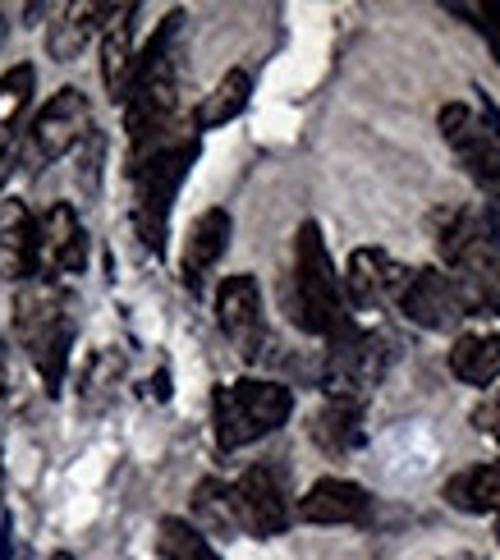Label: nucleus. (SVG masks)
Masks as SVG:
<instances>
[{
  "instance_id": "nucleus-1",
  "label": "nucleus",
  "mask_w": 500,
  "mask_h": 560,
  "mask_svg": "<svg viewBox=\"0 0 500 560\" xmlns=\"http://www.w3.org/2000/svg\"><path fill=\"white\" fill-rule=\"evenodd\" d=\"M284 313H290L299 331L317 340H336L353 326L345 280L336 276L317 221H303L294 230V267H290V285H284Z\"/></svg>"
},
{
  "instance_id": "nucleus-2",
  "label": "nucleus",
  "mask_w": 500,
  "mask_h": 560,
  "mask_svg": "<svg viewBox=\"0 0 500 560\" xmlns=\"http://www.w3.org/2000/svg\"><path fill=\"white\" fill-rule=\"evenodd\" d=\"M74 313H69V290L51 276H37L28 285H19L14 299V340L23 345L33 372L42 377L46 395H60L69 359H74Z\"/></svg>"
},
{
  "instance_id": "nucleus-3",
  "label": "nucleus",
  "mask_w": 500,
  "mask_h": 560,
  "mask_svg": "<svg viewBox=\"0 0 500 560\" xmlns=\"http://www.w3.org/2000/svg\"><path fill=\"white\" fill-rule=\"evenodd\" d=\"M198 161V138L194 133H171L161 143L129 152V184H133V225L138 240L148 244V253H165V240H171V207L184 189L188 171Z\"/></svg>"
},
{
  "instance_id": "nucleus-4",
  "label": "nucleus",
  "mask_w": 500,
  "mask_h": 560,
  "mask_svg": "<svg viewBox=\"0 0 500 560\" xmlns=\"http://www.w3.org/2000/svg\"><path fill=\"white\" fill-rule=\"evenodd\" d=\"M179 10L161 19L152 42L138 51L133 88L125 102V129L129 152H142L175 133V106H179V69H175V37H179Z\"/></svg>"
},
{
  "instance_id": "nucleus-5",
  "label": "nucleus",
  "mask_w": 500,
  "mask_h": 560,
  "mask_svg": "<svg viewBox=\"0 0 500 560\" xmlns=\"http://www.w3.org/2000/svg\"><path fill=\"white\" fill-rule=\"evenodd\" d=\"M290 413H294V390L267 377H244L211 390V428H217V446L225 455L280 432L290 423Z\"/></svg>"
},
{
  "instance_id": "nucleus-6",
  "label": "nucleus",
  "mask_w": 500,
  "mask_h": 560,
  "mask_svg": "<svg viewBox=\"0 0 500 560\" xmlns=\"http://www.w3.org/2000/svg\"><path fill=\"white\" fill-rule=\"evenodd\" d=\"M97 133V125H92V102L83 88H60L51 102H46L33 125L23 129L19 148H14V166L42 175L46 166H56L60 156H69L74 148H83L88 138Z\"/></svg>"
},
{
  "instance_id": "nucleus-7",
  "label": "nucleus",
  "mask_w": 500,
  "mask_h": 560,
  "mask_svg": "<svg viewBox=\"0 0 500 560\" xmlns=\"http://www.w3.org/2000/svg\"><path fill=\"white\" fill-rule=\"evenodd\" d=\"M437 125H441L445 148L464 166V175L500 207V110L496 106L473 110L464 102H450L441 106Z\"/></svg>"
},
{
  "instance_id": "nucleus-8",
  "label": "nucleus",
  "mask_w": 500,
  "mask_h": 560,
  "mask_svg": "<svg viewBox=\"0 0 500 560\" xmlns=\"http://www.w3.org/2000/svg\"><path fill=\"white\" fill-rule=\"evenodd\" d=\"M391 340L381 331H368V326L353 322L345 336L326 340L322 354V390L326 395H345V400H368V395L381 386L391 368Z\"/></svg>"
},
{
  "instance_id": "nucleus-9",
  "label": "nucleus",
  "mask_w": 500,
  "mask_h": 560,
  "mask_svg": "<svg viewBox=\"0 0 500 560\" xmlns=\"http://www.w3.org/2000/svg\"><path fill=\"white\" fill-rule=\"evenodd\" d=\"M395 308L422 331H455L464 317H473L464 285L441 267H409V280H404Z\"/></svg>"
},
{
  "instance_id": "nucleus-10",
  "label": "nucleus",
  "mask_w": 500,
  "mask_h": 560,
  "mask_svg": "<svg viewBox=\"0 0 500 560\" xmlns=\"http://www.w3.org/2000/svg\"><path fill=\"white\" fill-rule=\"evenodd\" d=\"M234 515H240V533L248 538H280L294 524V501L284 474L271 464H253L234 478Z\"/></svg>"
},
{
  "instance_id": "nucleus-11",
  "label": "nucleus",
  "mask_w": 500,
  "mask_h": 560,
  "mask_svg": "<svg viewBox=\"0 0 500 560\" xmlns=\"http://www.w3.org/2000/svg\"><path fill=\"white\" fill-rule=\"evenodd\" d=\"M217 322H221V331L225 340L240 349V359L244 363H261L267 359V313H261V285H257V276L240 271V276H225L221 280V290H217Z\"/></svg>"
},
{
  "instance_id": "nucleus-12",
  "label": "nucleus",
  "mask_w": 500,
  "mask_h": 560,
  "mask_svg": "<svg viewBox=\"0 0 500 560\" xmlns=\"http://www.w3.org/2000/svg\"><path fill=\"white\" fill-rule=\"evenodd\" d=\"M294 520L322 528H359L372 520V497L349 478H317L307 497H299Z\"/></svg>"
},
{
  "instance_id": "nucleus-13",
  "label": "nucleus",
  "mask_w": 500,
  "mask_h": 560,
  "mask_svg": "<svg viewBox=\"0 0 500 560\" xmlns=\"http://www.w3.org/2000/svg\"><path fill=\"white\" fill-rule=\"evenodd\" d=\"M404 280H409V267L399 258H391V253H381V248H353L349 267H345L349 308H381V303L395 308Z\"/></svg>"
},
{
  "instance_id": "nucleus-14",
  "label": "nucleus",
  "mask_w": 500,
  "mask_h": 560,
  "mask_svg": "<svg viewBox=\"0 0 500 560\" xmlns=\"http://www.w3.org/2000/svg\"><path fill=\"white\" fill-rule=\"evenodd\" d=\"M0 276L28 285L42 276V240L37 221L19 198H0Z\"/></svg>"
},
{
  "instance_id": "nucleus-15",
  "label": "nucleus",
  "mask_w": 500,
  "mask_h": 560,
  "mask_svg": "<svg viewBox=\"0 0 500 560\" xmlns=\"http://www.w3.org/2000/svg\"><path fill=\"white\" fill-rule=\"evenodd\" d=\"M42 240V267L56 276H83L88 271V230L69 202H51L37 221Z\"/></svg>"
},
{
  "instance_id": "nucleus-16",
  "label": "nucleus",
  "mask_w": 500,
  "mask_h": 560,
  "mask_svg": "<svg viewBox=\"0 0 500 560\" xmlns=\"http://www.w3.org/2000/svg\"><path fill=\"white\" fill-rule=\"evenodd\" d=\"M368 400H345V395H326L322 409L307 418V436L313 446L330 459H345L353 451H363L368 441Z\"/></svg>"
},
{
  "instance_id": "nucleus-17",
  "label": "nucleus",
  "mask_w": 500,
  "mask_h": 560,
  "mask_svg": "<svg viewBox=\"0 0 500 560\" xmlns=\"http://www.w3.org/2000/svg\"><path fill=\"white\" fill-rule=\"evenodd\" d=\"M230 235H234V221H230L225 207H211V212H202L194 225H188L184 258H179V280H184V290H188V294H202L211 267L225 258Z\"/></svg>"
},
{
  "instance_id": "nucleus-18",
  "label": "nucleus",
  "mask_w": 500,
  "mask_h": 560,
  "mask_svg": "<svg viewBox=\"0 0 500 560\" xmlns=\"http://www.w3.org/2000/svg\"><path fill=\"white\" fill-rule=\"evenodd\" d=\"M120 14V5H111V0H79V5H60V19L51 23V60H74L83 46L92 42V33H106L111 19Z\"/></svg>"
},
{
  "instance_id": "nucleus-19",
  "label": "nucleus",
  "mask_w": 500,
  "mask_h": 560,
  "mask_svg": "<svg viewBox=\"0 0 500 560\" xmlns=\"http://www.w3.org/2000/svg\"><path fill=\"white\" fill-rule=\"evenodd\" d=\"M33 92H37V69L23 60L14 69H5L0 79V179L14 171V148H19V125L33 106Z\"/></svg>"
},
{
  "instance_id": "nucleus-20",
  "label": "nucleus",
  "mask_w": 500,
  "mask_h": 560,
  "mask_svg": "<svg viewBox=\"0 0 500 560\" xmlns=\"http://www.w3.org/2000/svg\"><path fill=\"white\" fill-rule=\"evenodd\" d=\"M133 14L138 5H120V14L111 19V28L102 33V83L111 92V102H129V88H133V69H138V56H133Z\"/></svg>"
},
{
  "instance_id": "nucleus-21",
  "label": "nucleus",
  "mask_w": 500,
  "mask_h": 560,
  "mask_svg": "<svg viewBox=\"0 0 500 560\" xmlns=\"http://www.w3.org/2000/svg\"><path fill=\"white\" fill-rule=\"evenodd\" d=\"M441 497L455 510H464V515H500V459L460 469L445 482Z\"/></svg>"
},
{
  "instance_id": "nucleus-22",
  "label": "nucleus",
  "mask_w": 500,
  "mask_h": 560,
  "mask_svg": "<svg viewBox=\"0 0 500 560\" xmlns=\"http://www.w3.org/2000/svg\"><path fill=\"white\" fill-rule=\"evenodd\" d=\"M450 372L464 386H491L500 382V331H473L450 345Z\"/></svg>"
},
{
  "instance_id": "nucleus-23",
  "label": "nucleus",
  "mask_w": 500,
  "mask_h": 560,
  "mask_svg": "<svg viewBox=\"0 0 500 560\" xmlns=\"http://www.w3.org/2000/svg\"><path fill=\"white\" fill-rule=\"evenodd\" d=\"M248 97H253V79H248V69H230V74L207 92V102L194 110V129L202 133V129H221V125H230L234 115H244Z\"/></svg>"
},
{
  "instance_id": "nucleus-24",
  "label": "nucleus",
  "mask_w": 500,
  "mask_h": 560,
  "mask_svg": "<svg viewBox=\"0 0 500 560\" xmlns=\"http://www.w3.org/2000/svg\"><path fill=\"white\" fill-rule=\"evenodd\" d=\"M194 520H198L202 533H221V538H234V533H240V515H234V482L202 478L194 487Z\"/></svg>"
},
{
  "instance_id": "nucleus-25",
  "label": "nucleus",
  "mask_w": 500,
  "mask_h": 560,
  "mask_svg": "<svg viewBox=\"0 0 500 560\" xmlns=\"http://www.w3.org/2000/svg\"><path fill=\"white\" fill-rule=\"evenodd\" d=\"M156 551H161V560H221L198 524L175 520V515L156 524Z\"/></svg>"
},
{
  "instance_id": "nucleus-26",
  "label": "nucleus",
  "mask_w": 500,
  "mask_h": 560,
  "mask_svg": "<svg viewBox=\"0 0 500 560\" xmlns=\"http://www.w3.org/2000/svg\"><path fill=\"white\" fill-rule=\"evenodd\" d=\"M473 428L487 432L491 441H500V390H491L487 400H482L478 409H473Z\"/></svg>"
},
{
  "instance_id": "nucleus-27",
  "label": "nucleus",
  "mask_w": 500,
  "mask_h": 560,
  "mask_svg": "<svg viewBox=\"0 0 500 560\" xmlns=\"http://www.w3.org/2000/svg\"><path fill=\"white\" fill-rule=\"evenodd\" d=\"M482 225H487V240L500 248V207H496V202L482 207Z\"/></svg>"
},
{
  "instance_id": "nucleus-28",
  "label": "nucleus",
  "mask_w": 500,
  "mask_h": 560,
  "mask_svg": "<svg viewBox=\"0 0 500 560\" xmlns=\"http://www.w3.org/2000/svg\"><path fill=\"white\" fill-rule=\"evenodd\" d=\"M478 14H482V28H487V33L496 37V46H500V5H482Z\"/></svg>"
},
{
  "instance_id": "nucleus-29",
  "label": "nucleus",
  "mask_w": 500,
  "mask_h": 560,
  "mask_svg": "<svg viewBox=\"0 0 500 560\" xmlns=\"http://www.w3.org/2000/svg\"><path fill=\"white\" fill-rule=\"evenodd\" d=\"M0 560H14V538H10V515H0Z\"/></svg>"
},
{
  "instance_id": "nucleus-30",
  "label": "nucleus",
  "mask_w": 500,
  "mask_h": 560,
  "mask_svg": "<svg viewBox=\"0 0 500 560\" xmlns=\"http://www.w3.org/2000/svg\"><path fill=\"white\" fill-rule=\"evenodd\" d=\"M0 515H10L5 510V469H0Z\"/></svg>"
},
{
  "instance_id": "nucleus-31",
  "label": "nucleus",
  "mask_w": 500,
  "mask_h": 560,
  "mask_svg": "<svg viewBox=\"0 0 500 560\" xmlns=\"http://www.w3.org/2000/svg\"><path fill=\"white\" fill-rule=\"evenodd\" d=\"M51 560H79V556H69V551H56V556H51Z\"/></svg>"
},
{
  "instance_id": "nucleus-32",
  "label": "nucleus",
  "mask_w": 500,
  "mask_h": 560,
  "mask_svg": "<svg viewBox=\"0 0 500 560\" xmlns=\"http://www.w3.org/2000/svg\"><path fill=\"white\" fill-rule=\"evenodd\" d=\"M0 42H5V19H0Z\"/></svg>"
},
{
  "instance_id": "nucleus-33",
  "label": "nucleus",
  "mask_w": 500,
  "mask_h": 560,
  "mask_svg": "<svg viewBox=\"0 0 500 560\" xmlns=\"http://www.w3.org/2000/svg\"><path fill=\"white\" fill-rule=\"evenodd\" d=\"M496 542H500V524H496Z\"/></svg>"
},
{
  "instance_id": "nucleus-34",
  "label": "nucleus",
  "mask_w": 500,
  "mask_h": 560,
  "mask_svg": "<svg viewBox=\"0 0 500 560\" xmlns=\"http://www.w3.org/2000/svg\"><path fill=\"white\" fill-rule=\"evenodd\" d=\"M464 560H473V556H464Z\"/></svg>"
}]
</instances>
